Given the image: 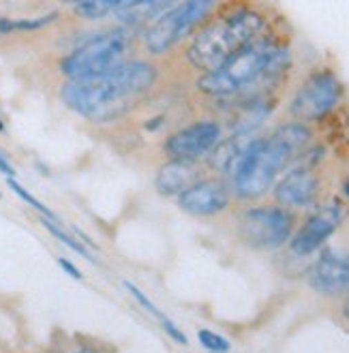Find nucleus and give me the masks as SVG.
Segmentation results:
<instances>
[{
  "label": "nucleus",
  "mask_w": 349,
  "mask_h": 353,
  "mask_svg": "<svg viewBox=\"0 0 349 353\" xmlns=\"http://www.w3.org/2000/svg\"><path fill=\"white\" fill-rule=\"evenodd\" d=\"M7 184H9V189H11V191H13V193H15V195H17L19 199H22V201H26L28 205H32V208H34V210H37V212H39L41 216H46V219H52V221L56 219V216H54V212L50 210V208H48V205H43V203H41V201H39V199H37L34 195H30V193H28V191L24 189V186L17 182V180H13V178H7Z\"/></svg>",
  "instance_id": "412c9836"
},
{
  "label": "nucleus",
  "mask_w": 349,
  "mask_h": 353,
  "mask_svg": "<svg viewBox=\"0 0 349 353\" xmlns=\"http://www.w3.org/2000/svg\"><path fill=\"white\" fill-rule=\"evenodd\" d=\"M75 353H97L92 347H84V349H79V351H75Z\"/></svg>",
  "instance_id": "393cba45"
},
{
  "label": "nucleus",
  "mask_w": 349,
  "mask_h": 353,
  "mask_svg": "<svg viewBox=\"0 0 349 353\" xmlns=\"http://www.w3.org/2000/svg\"><path fill=\"white\" fill-rule=\"evenodd\" d=\"M201 178H206V176L201 174V168L197 161H168L159 168L154 186L161 195L178 197L180 193H184L189 186H193Z\"/></svg>",
  "instance_id": "4468645a"
},
{
  "label": "nucleus",
  "mask_w": 349,
  "mask_h": 353,
  "mask_svg": "<svg viewBox=\"0 0 349 353\" xmlns=\"http://www.w3.org/2000/svg\"><path fill=\"white\" fill-rule=\"evenodd\" d=\"M290 62V52L275 39L261 34L244 46L210 73L197 77L195 86L208 97H232L259 84L261 79L283 71Z\"/></svg>",
  "instance_id": "20e7f679"
},
{
  "label": "nucleus",
  "mask_w": 349,
  "mask_h": 353,
  "mask_svg": "<svg viewBox=\"0 0 349 353\" xmlns=\"http://www.w3.org/2000/svg\"><path fill=\"white\" fill-rule=\"evenodd\" d=\"M46 353H56V351H46Z\"/></svg>",
  "instance_id": "cd10ccee"
},
{
  "label": "nucleus",
  "mask_w": 349,
  "mask_h": 353,
  "mask_svg": "<svg viewBox=\"0 0 349 353\" xmlns=\"http://www.w3.org/2000/svg\"><path fill=\"white\" fill-rule=\"evenodd\" d=\"M58 19V13L52 11L48 15H39V17H22V19H9V17H0V34H9V32H32L50 26L52 22Z\"/></svg>",
  "instance_id": "f3484780"
},
{
  "label": "nucleus",
  "mask_w": 349,
  "mask_h": 353,
  "mask_svg": "<svg viewBox=\"0 0 349 353\" xmlns=\"http://www.w3.org/2000/svg\"><path fill=\"white\" fill-rule=\"evenodd\" d=\"M58 265L63 268V270H65V272H67V274H69L71 279H75V281H81V279H84V276H81V272H79V270H77V268H75V265H73V263H71L69 259L60 257V259H58Z\"/></svg>",
  "instance_id": "4be33fe9"
},
{
  "label": "nucleus",
  "mask_w": 349,
  "mask_h": 353,
  "mask_svg": "<svg viewBox=\"0 0 349 353\" xmlns=\"http://www.w3.org/2000/svg\"><path fill=\"white\" fill-rule=\"evenodd\" d=\"M3 131H5V120L0 118V133H3Z\"/></svg>",
  "instance_id": "a878e982"
},
{
  "label": "nucleus",
  "mask_w": 349,
  "mask_h": 353,
  "mask_svg": "<svg viewBox=\"0 0 349 353\" xmlns=\"http://www.w3.org/2000/svg\"><path fill=\"white\" fill-rule=\"evenodd\" d=\"M39 223L43 225L46 230H48V232H50V234H52L56 240H60V242H63L65 246H69L71 251L79 253L81 257H86L88 261H94V257H90V253H88V248H86L84 244H81L79 240H75L71 234H67V232H65L60 225H56V221H52V219H46V216H41V219H39Z\"/></svg>",
  "instance_id": "a211bd4d"
},
{
  "label": "nucleus",
  "mask_w": 349,
  "mask_h": 353,
  "mask_svg": "<svg viewBox=\"0 0 349 353\" xmlns=\"http://www.w3.org/2000/svg\"><path fill=\"white\" fill-rule=\"evenodd\" d=\"M118 3H120V0H118ZM118 3H106V0H86V3H75L73 11L79 17H84V19H101V17L114 13Z\"/></svg>",
  "instance_id": "6ab92c4d"
},
{
  "label": "nucleus",
  "mask_w": 349,
  "mask_h": 353,
  "mask_svg": "<svg viewBox=\"0 0 349 353\" xmlns=\"http://www.w3.org/2000/svg\"><path fill=\"white\" fill-rule=\"evenodd\" d=\"M127 30L99 32L60 60V73L69 81L101 77L127 60Z\"/></svg>",
  "instance_id": "39448f33"
},
{
  "label": "nucleus",
  "mask_w": 349,
  "mask_h": 353,
  "mask_svg": "<svg viewBox=\"0 0 349 353\" xmlns=\"http://www.w3.org/2000/svg\"><path fill=\"white\" fill-rule=\"evenodd\" d=\"M345 195L349 197V180H347V184H345Z\"/></svg>",
  "instance_id": "bb28decb"
},
{
  "label": "nucleus",
  "mask_w": 349,
  "mask_h": 353,
  "mask_svg": "<svg viewBox=\"0 0 349 353\" xmlns=\"http://www.w3.org/2000/svg\"><path fill=\"white\" fill-rule=\"evenodd\" d=\"M309 285L326 298L347 296L349 292V253L326 248L309 270Z\"/></svg>",
  "instance_id": "9d476101"
},
{
  "label": "nucleus",
  "mask_w": 349,
  "mask_h": 353,
  "mask_svg": "<svg viewBox=\"0 0 349 353\" xmlns=\"http://www.w3.org/2000/svg\"><path fill=\"white\" fill-rule=\"evenodd\" d=\"M266 28V15L251 5H230L210 15L187 46V60L201 75L221 67L230 56L253 43Z\"/></svg>",
  "instance_id": "7ed1b4c3"
},
{
  "label": "nucleus",
  "mask_w": 349,
  "mask_h": 353,
  "mask_svg": "<svg viewBox=\"0 0 349 353\" xmlns=\"http://www.w3.org/2000/svg\"><path fill=\"white\" fill-rule=\"evenodd\" d=\"M125 287L129 289V294L137 300V304H141V306H143V310H146V313H150V315L161 323V327L168 332V336H170V339H174V341H176L178 345H182V347H187V345H189L187 334H184V332H182V330H180V327H178V325H176V323H174L166 313H163V310H159V308H157V304H154L146 294H143L141 289H137V287H135L133 283H129V281H125Z\"/></svg>",
  "instance_id": "dca6fc26"
},
{
  "label": "nucleus",
  "mask_w": 349,
  "mask_h": 353,
  "mask_svg": "<svg viewBox=\"0 0 349 353\" xmlns=\"http://www.w3.org/2000/svg\"><path fill=\"white\" fill-rule=\"evenodd\" d=\"M343 216H345V212H343L341 205H337V203L321 205L319 210H315L309 219L304 221V225L290 240L292 253L298 255V257L313 255L317 248L323 246L326 240L339 230Z\"/></svg>",
  "instance_id": "f8f14e48"
},
{
  "label": "nucleus",
  "mask_w": 349,
  "mask_h": 353,
  "mask_svg": "<svg viewBox=\"0 0 349 353\" xmlns=\"http://www.w3.org/2000/svg\"><path fill=\"white\" fill-rule=\"evenodd\" d=\"M178 205L193 216H217L232 205V189L223 178H201L178 195Z\"/></svg>",
  "instance_id": "9b49d317"
},
{
  "label": "nucleus",
  "mask_w": 349,
  "mask_h": 353,
  "mask_svg": "<svg viewBox=\"0 0 349 353\" xmlns=\"http://www.w3.org/2000/svg\"><path fill=\"white\" fill-rule=\"evenodd\" d=\"M221 139L223 127L217 120H197L174 131L163 143V152L170 161H199L210 154Z\"/></svg>",
  "instance_id": "1a4fd4ad"
},
{
  "label": "nucleus",
  "mask_w": 349,
  "mask_h": 353,
  "mask_svg": "<svg viewBox=\"0 0 349 353\" xmlns=\"http://www.w3.org/2000/svg\"><path fill=\"white\" fill-rule=\"evenodd\" d=\"M343 97V84L330 69H317L302 81V86L296 90L290 114L296 122H317L323 116L330 114Z\"/></svg>",
  "instance_id": "6e6552de"
},
{
  "label": "nucleus",
  "mask_w": 349,
  "mask_h": 353,
  "mask_svg": "<svg viewBox=\"0 0 349 353\" xmlns=\"http://www.w3.org/2000/svg\"><path fill=\"white\" fill-rule=\"evenodd\" d=\"M157 79L159 69L154 62L133 58L101 77L67 81L60 97L67 108L79 116L90 120H112V116L125 110L127 103L148 94L157 86Z\"/></svg>",
  "instance_id": "f257e3e1"
},
{
  "label": "nucleus",
  "mask_w": 349,
  "mask_h": 353,
  "mask_svg": "<svg viewBox=\"0 0 349 353\" xmlns=\"http://www.w3.org/2000/svg\"><path fill=\"white\" fill-rule=\"evenodd\" d=\"M343 315H345V319L349 321V292H347V298H345V302H343Z\"/></svg>",
  "instance_id": "b1692460"
},
{
  "label": "nucleus",
  "mask_w": 349,
  "mask_h": 353,
  "mask_svg": "<svg viewBox=\"0 0 349 353\" xmlns=\"http://www.w3.org/2000/svg\"><path fill=\"white\" fill-rule=\"evenodd\" d=\"M296 214L281 205H255L238 219V238L255 251H277L292 240Z\"/></svg>",
  "instance_id": "0eeeda50"
},
{
  "label": "nucleus",
  "mask_w": 349,
  "mask_h": 353,
  "mask_svg": "<svg viewBox=\"0 0 349 353\" xmlns=\"http://www.w3.org/2000/svg\"><path fill=\"white\" fill-rule=\"evenodd\" d=\"M0 172H3L7 178H13V174H15L13 165L5 159V154H3V152H0Z\"/></svg>",
  "instance_id": "5701e85b"
},
{
  "label": "nucleus",
  "mask_w": 349,
  "mask_h": 353,
  "mask_svg": "<svg viewBox=\"0 0 349 353\" xmlns=\"http://www.w3.org/2000/svg\"><path fill=\"white\" fill-rule=\"evenodd\" d=\"M311 141V131L302 122H287L270 135L255 137L242 152L234 178V193L240 199H259L277 184L281 172Z\"/></svg>",
  "instance_id": "f03ea898"
},
{
  "label": "nucleus",
  "mask_w": 349,
  "mask_h": 353,
  "mask_svg": "<svg viewBox=\"0 0 349 353\" xmlns=\"http://www.w3.org/2000/svg\"><path fill=\"white\" fill-rule=\"evenodd\" d=\"M319 176L311 168H296L277 180L272 195L277 205L292 212L313 205L319 197Z\"/></svg>",
  "instance_id": "ddd939ff"
},
{
  "label": "nucleus",
  "mask_w": 349,
  "mask_h": 353,
  "mask_svg": "<svg viewBox=\"0 0 349 353\" xmlns=\"http://www.w3.org/2000/svg\"><path fill=\"white\" fill-rule=\"evenodd\" d=\"M176 3H163V0H139V3H118L114 15L127 26L152 24L163 13H168Z\"/></svg>",
  "instance_id": "2eb2a0df"
},
{
  "label": "nucleus",
  "mask_w": 349,
  "mask_h": 353,
  "mask_svg": "<svg viewBox=\"0 0 349 353\" xmlns=\"http://www.w3.org/2000/svg\"><path fill=\"white\" fill-rule=\"evenodd\" d=\"M197 341L203 349L210 351V353H228L232 347L228 339L217 334V332H212V330H206V327L197 330Z\"/></svg>",
  "instance_id": "aec40b11"
},
{
  "label": "nucleus",
  "mask_w": 349,
  "mask_h": 353,
  "mask_svg": "<svg viewBox=\"0 0 349 353\" xmlns=\"http://www.w3.org/2000/svg\"><path fill=\"white\" fill-rule=\"evenodd\" d=\"M217 9L219 5L212 3V0H189V3L174 5L168 13H163L146 28V32H143V50L150 56H166L197 26L206 22L210 13Z\"/></svg>",
  "instance_id": "423d86ee"
}]
</instances>
